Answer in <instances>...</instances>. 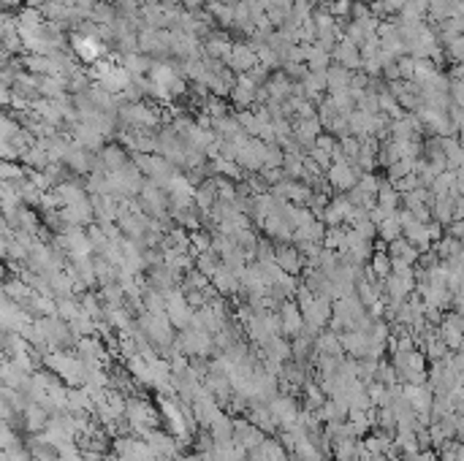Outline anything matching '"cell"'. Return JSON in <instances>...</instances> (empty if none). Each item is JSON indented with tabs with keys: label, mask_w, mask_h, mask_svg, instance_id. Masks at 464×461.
I'll return each instance as SVG.
<instances>
[{
	"label": "cell",
	"mask_w": 464,
	"mask_h": 461,
	"mask_svg": "<svg viewBox=\"0 0 464 461\" xmlns=\"http://www.w3.org/2000/svg\"><path fill=\"white\" fill-rule=\"evenodd\" d=\"M120 120L130 130H153L163 117L157 109L147 106V103H125V106H120Z\"/></svg>",
	"instance_id": "obj_1"
},
{
	"label": "cell",
	"mask_w": 464,
	"mask_h": 461,
	"mask_svg": "<svg viewBox=\"0 0 464 461\" xmlns=\"http://www.w3.org/2000/svg\"><path fill=\"white\" fill-rule=\"evenodd\" d=\"M177 347L182 353H187V356H193V358H204L215 347V339L201 326H187V329H182L180 339H177Z\"/></svg>",
	"instance_id": "obj_2"
},
{
	"label": "cell",
	"mask_w": 464,
	"mask_h": 461,
	"mask_svg": "<svg viewBox=\"0 0 464 461\" xmlns=\"http://www.w3.org/2000/svg\"><path fill=\"white\" fill-rule=\"evenodd\" d=\"M361 168L359 166H350L347 160L345 163H332L329 166V171H326V180H329V184L332 187H340V190H353L356 184H359V180H361Z\"/></svg>",
	"instance_id": "obj_3"
},
{
	"label": "cell",
	"mask_w": 464,
	"mask_h": 461,
	"mask_svg": "<svg viewBox=\"0 0 464 461\" xmlns=\"http://www.w3.org/2000/svg\"><path fill=\"white\" fill-rule=\"evenodd\" d=\"M258 90H261V85H255L248 73H239V76H237V85H234V90H231L234 106H237L239 112L255 106V103H258Z\"/></svg>",
	"instance_id": "obj_4"
},
{
	"label": "cell",
	"mask_w": 464,
	"mask_h": 461,
	"mask_svg": "<svg viewBox=\"0 0 464 461\" xmlns=\"http://www.w3.org/2000/svg\"><path fill=\"white\" fill-rule=\"evenodd\" d=\"M71 49H74V55H76L82 62L95 65V62L101 60V52H103L106 46H103L101 41H95V38H87V35H82V33H74V38H71Z\"/></svg>",
	"instance_id": "obj_5"
},
{
	"label": "cell",
	"mask_w": 464,
	"mask_h": 461,
	"mask_svg": "<svg viewBox=\"0 0 464 461\" xmlns=\"http://www.w3.org/2000/svg\"><path fill=\"white\" fill-rule=\"evenodd\" d=\"M141 440H147L150 445H153V451L160 456V461L163 459H177V445H180V440L169 431H160V429H150Z\"/></svg>",
	"instance_id": "obj_6"
},
{
	"label": "cell",
	"mask_w": 464,
	"mask_h": 461,
	"mask_svg": "<svg viewBox=\"0 0 464 461\" xmlns=\"http://www.w3.org/2000/svg\"><path fill=\"white\" fill-rule=\"evenodd\" d=\"M269 410H272V415L277 418V424L285 429V426H291V424H296L299 421V404L293 401L291 394H282V397H275V399L269 401Z\"/></svg>",
	"instance_id": "obj_7"
},
{
	"label": "cell",
	"mask_w": 464,
	"mask_h": 461,
	"mask_svg": "<svg viewBox=\"0 0 464 461\" xmlns=\"http://www.w3.org/2000/svg\"><path fill=\"white\" fill-rule=\"evenodd\" d=\"M139 198H141V204H144L147 212H153L157 220H166V195H163V187L155 182V180L144 182Z\"/></svg>",
	"instance_id": "obj_8"
},
{
	"label": "cell",
	"mask_w": 464,
	"mask_h": 461,
	"mask_svg": "<svg viewBox=\"0 0 464 461\" xmlns=\"http://www.w3.org/2000/svg\"><path fill=\"white\" fill-rule=\"evenodd\" d=\"M237 76L239 73H250L255 65H258V52L250 46V44H234V52H231V58L225 62Z\"/></svg>",
	"instance_id": "obj_9"
},
{
	"label": "cell",
	"mask_w": 464,
	"mask_h": 461,
	"mask_svg": "<svg viewBox=\"0 0 464 461\" xmlns=\"http://www.w3.org/2000/svg\"><path fill=\"white\" fill-rule=\"evenodd\" d=\"M282 334L285 337H299L304 331V312L296 302H282Z\"/></svg>",
	"instance_id": "obj_10"
},
{
	"label": "cell",
	"mask_w": 464,
	"mask_h": 461,
	"mask_svg": "<svg viewBox=\"0 0 464 461\" xmlns=\"http://www.w3.org/2000/svg\"><path fill=\"white\" fill-rule=\"evenodd\" d=\"M332 60L342 65V68H347V71H359L361 68V46H356L353 41L342 38L340 44L334 46V52H332Z\"/></svg>",
	"instance_id": "obj_11"
},
{
	"label": "cell",
	"mask_w": 464,
	"mask_h": 461,
	"mask_svg": "<svg viewBox=\"0 0 464 461\" xmlns=\"http://www.w3.org/2000/svg\"><path fill=\"white\" fill-rule=\"evenodd\" d=\"M71 139H74V144H79V147H85V150H101V144L106 141V136L101 133V130H95L90 125L85 123H74L71 125Z\"/></svg>",
	"instance_id": "obj_12"
},
{
	"label": "cell",
	"mask_w": 464,
	"mask_h": 461,
	"mask_svg": "<svg viewBox=\"0 0 464 461\" xmlns=\"http://www.w3.org/2000/svg\"><path fill=\"white\" fill-rule=\"evenodd\" d=\"M342 347L345 353H350L353 358H367L370 356V347H372V337L359 331V329H347L342 334Z\"/></svg>",
	"instance_id": "obj_13"
},
{
	"label": "cell",
	"mask_w": 464,
	"mask_h": 461,
	"mask_svg": "<svg viewBox=\"0 0 464 461\" xmlns=\"http://www.w3.org/2000/svg\"><path fill=\"white\" fill-rule=\"evenodd\" d=\"M302 85H304L307 101L320 103V101H323V92L329 90V71H309L307 76L302 79Z\"/></svg>",
	"instance_id": "obj_14"
},
{
	"label": "cell",
	"mask_w": 464,
	"mask_h": 461,
	"mask_svg": "<svg viewBox=\"0 0 464 461\" xmlns=\"http://www.w3.org/2000/svg\"><path fill=\"white\" fill-rule=\"evenodd\" d=\"M347 123H350V136L370 139V136H375L377 114H370V112H361V109H356V112L347 117Z\"/></svg>",
	"instance_id": "obj_15"
},
{
	"label": "cell",
	"mask_w": 464,
	"mask_h": 461,
	"mask_svg": "<svg viewBox=\"0 0 464 461\" xmlns=\"http://www.w3.org/2000/svg\"><path fill=\"white\" fill-rule=\"evenodd\" d=\"M231 52H234V44L225 38V33H212L204 41V58H217V60L228 62Z\"/></svg>",
	"instance_id": "obj_16"
},
{
	"label": "cell",
	"mask_w": 464,
	"mask_h": 461,
	"mask_svg": "<svg viewBox=\"0 0 464 461\" xmlns=\"http://www.w3.org/2000/svg\"><path fill=\"white\" fill-rule=\"evenodd\" d=\"M19 418H22V424H25V429L28 431H33V434H41V431L46 429V424H49V418H52V415H49V412H46L38 401H31V404H28V410H25Z\"/></svg>",
	"instance_id": "obj_17"
},
{
	"label": "cell",
	"mask_w": 464,
	"mask_h": 461,
	"mask_svg": "<svg viewBox=\"0 0 464 461\" xmlns=\"http://www.w3.org/2000/svg\"><path fill=\"white\" fill-rule=\"evenodd\" d=\"M320 133H323V123H320L318 117H309V120H296L293 136H296V141H299L302 147H307V150H309Z\"/></svg>",
	"instance_id": "obj_18"
},
{
	"label": "cell",
	"mask_w": 464,
	"mask_h": 461,
	"mask_svg": "<svg viewBox=\"0 0 464 461\" xmlns=\"http://www.w3.org/2000/svg\"><path fill=\"white\" fill-rule=\"evenodd\" d=\"M266 90H269V98H272V101H288V98H291V92H293V79H291V76L280 68L277 73H272V76H269Z\"/></svg>",
	"instance_id": "obj_19"
},
{
	"label": "cell",
	"mask_w": 464,
	"mask_h": 461,
	"mask_svg": "<svg viewBox=\"0 0 464 461\" xmlns=\"http://www.w3.org/2000/svg\"><path fill=\"white\" fill-rule=\"evenodd\" d=\"M399 198H402V193L397 187H391V182H380V190L375 195V207H380L386 215H397Z\"/></svg>",
	"instance_id": "obj_20"
},
{
	"label": "cell",
	"mask_w": 464,
	"mask_h": 461,
	"mask_svg": "<svg viewBox=\"0 0 464 461\" xmlns=\"http://www.w3.org/2000/svg\"><path fill=\"white\" fill-rule=\"evenodd\" d=\"M139 52H144V55H166L160 31H155V28H141V31H139Z\"/></svg>",
	"instance_id": "obj_21"
},
{
	"label": "cell",
	"mask_w": 464,
	"mask_h": 461,
	"mask_svg": "<svg viewBox=\"0 0 464 461\" xmlns=\"http://www.w3.org/2000/svg\"><path fill=\"white\" fill-rule=\"evenodd\" d=\"M101 163H103V168H106L109 174H114V171L125 168V166H128L130 160H128V153H125V147L109 144V147H103V150H101Z\"/></svg>",
	"instance_id": "obj_22"
},
{
	"label": "cell",
	"mask_w": 464,
	"mask_h": 461,
	"mask_svg": "<svg viewBox=\"0 0 464 461\" xmlns=\"http://www.w3.org/2000/svg\"><path fill=\"white\" fill-rule=\"evenodd\" d=\"M266 17L275 28H285L293 17V0H269V8H266Z\"/></svg>",
	"instance_id": "obj_23"
},
{
	"label": "cell",
	"mask_w": 464,
	"mask_h": 461,
	"mask_svg": "<svg viewBox=\"0 0 464 461\" xmlns=\"http://www.w3.org/2000/svg\"><path fill=\"white\" fill-rule=\"evenodd\" d=\"M55 193H58V198H60L62 207H74V204L87 201V190H85L79 182H60L58 187H55Z\"/></svg>",
	"instance_id": "obj_24"
},
{
	"label": "cell",
	"mask_w": 464,
	"mask_h": 461,
	"mask_svg": "<svg viewBox=\"0 0 464 461\" xmlns=\"http://www.w3.org/2000/svg\"><path fill=\"white\" fill-rule=\"evenodd\" d=\"M380 157V141L370 136V139H361V150H359V157H356V166L361 171H372L375 160Z\"/></svg>",
	"instance_id": "obj_25"
},
{
	"label": "cell",
	"mask_w": 464,
	"mask_h": 461,
	"mask_svg": "<svg viewBox=\"0 0 464 461\" xmlns=\"http://www.w3.org/2000/svg\"><path fill=\"white\" fill-rule=\"evenodd\" d=\"M334 459L337 461H359L361 459V440L359 437H347V440H340L334 442Z\"/></svg>",
	"instance_id": "obj_26"
},
{
	"label": "cell",
	"mask_w": 464,
	"mask_h": 461,
	"mask_svg": "<svg viewBox=\"0 0 464 461\" xmlns=\"http://www.w3.org/2000/svg\"><path fill=\"white\" fill-rule=\"evenodd\" d=\"M17 22H19V31H41V25L46 22V17L41 14V8L25 6V8L17 11Z\"/></svg>",
	"instance_id": "obj_27"
},
{
	"label": "cell",
	"mask_w": 464,
	"mask_h": 461,
	"mask_svg": "<svg viewBox=\"0 0 464 461\" xmlns=\"http://www.w3.org/2000/svg\"><path fill=\"white\" fill-rule=\"evenodd\" d=\"M123 65L133 73V76H150L155 60L147 58L144 52H133V55H123Z\"/></svg>",
	"instance_id": "obj_28"
},
{
	"label": "cell",
	"mask_w": 464,
	"mask_h": 461,
	"mask_svg": "<svg viewBox=\"0 0 464 461\" xmlns=\"http://www.w3.org/2000/svg\"><path fill=\"white\" fill-rule=\"evenodd\" d=\"M19 65L28 71V73H35V76H49L52 73V58L49 55H28L19 60Z\"/></svg>",
	"instance_id": "obj_29"
},
{
	"label": "cell",
	"mask_w": 464,
	"mask_h": 461,
	"mask_svg": "<svg viewBox=\"0 0 464 461\" xmlns=\"http://www.w3.org/2000/svg\"><path fill=\"white\" fill-rule=\"evenodd\" d=\"M370 269H372V275L383 277V279L394 275V258H391V252H386L383 247H380V250H375V252H372V258H370Z\"/></svg>",
	"instance_id": "obj_30"
},
{
	"label": "cell",
	"mask_w": 464,
	"mask_h": 461,
	"mask_svg": "<svg viewBox=\"0 0 464 461\" xmlns=\"http://www.w3.org/2000/svg\"><path fill=\"white\" fill-rule=\"evenodd\" d=\"M90 19H93L95 25H114L117 19H120V11H117V6H109L106 0H98L93 8V14H90Z\"/></svg>",
	"instance_id": "obj_31"
},
{
	"label": "cell",
	"mask_w": 464,
	"mask_h": 461,
	"mask_svg": "<svg viewBox=\"0 0 464 461\" xmlns=\"http://www.w3.org/2000/svg\"><path fill=\"white\" fill-rule=\"evenodd\" d=\"M388 250H391V258H394V261H402V263H407V266H413V263L418 261V252H415L418 247H413L404 236L402 239H397V242H391Z\"/></svg>",
	"instance_id": "obj_32"
},
{
	"label": "cell",
	"mask_w": 464,
	"mask_h": 461,
	"mask_svg": "<svg viewBox=\"0 0 464 461\" xmlns=\"http://www.w3.org/2000/svg\"><path fill=\"white\" fill-rule=\"evenodd\" d=\"M350 82H353V71H347L342 65H332L329 68V92L350 90Z\"/></svg>",
	"instance_id": "obj_33"
},
{
	"label": "cell",
	"mask_w": 464,
	"mask_h": 461,
	"mask_svg": "<svg viewBox=\"0 0 464 461\" xmlns=\"http://www.w3.org/2000/svg\"><path fill=\"white\" fill-rule=\"evenodd\" d=\"M377 234L383 236V242H397V239H402L404 231H402V223H399V215H388L380 225H377Z\"/></svg>",
	"instance_id": "obj_34"
},
{
	"label": "cell",
	"mask_w": 464,
	"mask_h": 461,
	"mask_svg": "<svg viewBox=\"0 0 464 461\" xmlns=\"http://www.w3.org/2000/svg\"><path fill=\"white\" fill-rule=\"evenodd\" d=\"M209 166H212V171H215V174L225 177V180H242V177H245L242 166H239L237 160H228V157H217V160H212Z\"/></svg>",
	"instance_id": "obj_35"
},
{
	"label": "cell",
	"mask_w": 464,
	"mask_h": 461,
	"mask_svg": "<svg viewBox=\"0 0 464 461\" xmlns=\"http://www.w3.org/2000/svg\"><path fill=\"white\" fill-rule=\"evenodd\" d=\"M275 261H277L280 269L288 272V275H296V272L302 269V252H296V250H291V247L280 250L277 255H275Z\"/></svg>",
	"instance_id": "obj_36"
},
{
	"label": "cell",
	"mask_w": 464,
	"mask_h": 461,
	"mask_svg": "<svg viewBox=\"0 0 464 461\" xmlns=\"http://www.w3.org/2000/svg\"><path fill=\"white\" fill-rule=\"evenodd\" d=\"M22 163H25V166H31L33 171H46V166L52 163V157H49V153H46L41 144H35V147H31V150L25 153Z\"/></svg>",
	"instance_id": "obj_37"
},
{
	"label": "cell",
	"mask_w": 464,
	"mask_h": 461,
	"mask_svg": "<svg viewBox=\"0 0 464 461\" xmlns=\"http://www.w3.org/2000/svg\"><path fill=\"white\" fill-rule=\"evenodd\" d=\"M209 431H212L215 442H231V440H234V421L223 412L220 418H215V424L209 426Z\"/></svg>",
	"instance_id": "obj_38"
},
{
	"label": "cell",
	"mask_w": 464,
	"mask_h": 461,
	"mask_svg": "<svg viewBox=\"0 0 464 461\" xmlns=\"http://www.w3.org/2000/svg\"><path fill=\"white\" fill-rule=\"evenodd\" d=\"M332 101H334V106H337V112H340L342 117H350V114L359 109V103H356V98H353L350 90L332 92Z\"/></svg>",
	"instance_id": "obj_39"
},
{
	"label": "cell",
	"mask_w": 464,
	"mask_h": 461,
	"mask_svg": "<svg viewBox=\"0 0 464 461\" xmlns=\"http://www.w3.org/2000/svg\"><path fill=\"white\" fill-rule=\"evenodd\" d=\"M340 117L342 114L337 112V106H334V101H332V98H326V101H320V103H318V120L326 125V130L337 123Z\"/></svg>",
	"instance_id": "obj_40"
},
{
	"label": "cell",
	"mask_w": 464,
	"mask_h": 461,
	"mask_svg": "<svg viewBox=\"0 0 464 461\" xmlns=\"http://www.w3.org/2000/svg\"><path fill=\"white\" fill-rule=\"evenodd\" d=\"M356 187H359L361 193H367V195H372V198H375V195H377V190H380V182H377V177H375L372 171H364Z\"/></svg>",
	"instance_id": "obj_41"
},
{
	"label": "cell",
	"mask_w": 464,
	"mask_h": 461,
	"mask_svg": "<svg viewBox=\"0 0 464 461\" xmlns=\"http://www.w3.org/2000/svg\"><path fill=\"white\" fill-rule=\"evenodd\" d=\"M445 52H448V58L456 62V65H462L464 62V35H456V38L445 46Z\"/></svg>",
	"instance_id": "obj_42"
},
{
	"label": "cell",
	"mask_w": 464,
	"mask_h": 461,
	"mask_svg": "<svg viewBox=\"0 0 464 461\" xmlns=\"http://www.w3.org/2000/svg\"><path fill=\"white\" fill-rule=\"evenodd\" d=\"M350 11H353V0H332L329 3V14L334 19H345Z\"/></svg>",
	"instance_id": "obj_43"
},
{
	"label": "cell",
	"mask_w": 464,
	"mask_h": 461,
	"mask_svg": "<svg viewBox=\"0 0 464 461\" xmlns=\"http://www.w3.org/2000/svg\"><path fill=\"white\" fill-rule=\"evenodd\" d=\"M282 71H285L291 79H299V82H302V79H304V76L309 73V68L304 65V62H293V60L282 62Z\"/></svg>",
	"instance_id": "obj_44"
},
{
	"label": "cell",
	"mask_w": 464,
	"mask_h": 461,
	"mask_svg": "<svg viewBox=\"0 0 464 461\" xmlns=\"http://www.w3.org/2000/svg\"><path fill=\"white\" fill-rule=\"evenodd\" d=\"M190 245H193V250H196L198 255H204V252H212V239H209L207 234H198V231H196V234L190 236Z\"/></svg>",
	"instance_id": "obj_45"
},
{
	"label": "cell",
	"mask_w": 464,
	"mask_h": 461,
	"mask_svg": "<svg viewBox=\"0 0 464 461\" xmlns=\"http://www.w3.org/2000/svg\"><path fill=\"white\" fill-rule=\"evenodd\" d=\"M19 130H22V125L17 123L11 114H6V117H3V141H11Z\"/></svg>",
	"instance_id": "obj_46"
},
{
	"label": "cell",
	"mask_w": 464,
	"mask_h": 461,
	"mask_svg": "<svg viewBox=\"0 0 464 461\" xmlns=\"http://www.w3.org/2000/svg\"><path fill=\"white\" fill-rule=\"evenodd\" d=\"M380 6H383V14H402L407 0H380Z\"/></svg>",
	"instance_id": "obj_47"
},
{
	"label": "cell",
	"mask_w": 464,
	"mask_h": 461,
	"mask_svg": "<svg viewBox=\"0 0 464 461\" xmlns=\"http://www.w3.org/2000/svg\"><path fill=\"white\" fill-rule=\"evenodd\" d=\"M451 98H454V103L464 106V82L462 79H454V82H451Z\"/></svg>",
	"instance_id": "obj_48"
},
{
	"label": "cell",
	"mask_w": 464,
	"mask_h": 461,
	"mask_svg": "<svg viewBox=\"0 0 464 461\" xmlns=\"http://www.w3.org/2000/svg\"><path fill=\"white\" fill-rule=\"evenodd\" d=\"M204 3H207V0H185L182 6H185L187 11H201V6H204Z\"/></svg>",
	"instance_id": "obj_49"
}]
</instances>
